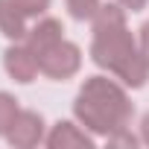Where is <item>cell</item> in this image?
<instances>
[{"label":"cell","mask_w":149,"mask_h":149,"mask_svg":"<svg viewBox=\"0 0 149 149\" xmlns=\"http://www.w3.org/2000/svg\"><path fill=\"white\" fill-rule=\"evenodd\" d=\"M47 140V132H44V117L38 111H18L15 123L9 126L6 132V143L15 146V149H32L38 143Z\"/></svg>","instance_id":"277c9868"},{"label":"cell","mask_w":149,"mask_h":149,"mask_svg":"<svg viewBox=\"0 0 149 149\" xmlns=\"http://www.w3.org/2000/svg\"><path fill=\"white\" fill-rule=\"evenodd\" d=\"M79 67H82V50L67 38H61L58 44H53L50 50H44L38 56V70L47 79H56V82L76 76Z\"/></svg>","instance_id":"3957f363"},{"label":"cell","mask_w":149,"mask_h":149,"mask_svg":"<svg viewBox=\"0 0 149 149\" xmlns=\"http://www.w3.org/2000/svg\"><path fill=\"white\" fill-rule=\"evenodd\" d=\"M140 143H146V146H149V114L140 120Z\"/></svg>","instance_id":"9a60e30c"},{"label":"cell","mask_w":149,"mask_h":149,"mask_svg":"<svg viewBox=\"0 0 149 149\" xmlns=\"http://www.w3.org/2000/svg\"><path fill=\"white\" fill-rule=\"evenodd\" d=\"M137 47H140V53L146 56V61H149V21L140 26V35H137Z\"/></svg>","instance_id":"4fadbf2b"},{"label":"cell","mask_w":149,"mask_h":149,"mask_svg":"<svg viewBox=\"0 0 149 149\" xmlns=\"http://www.w3.org/2000/svg\"><path fill=\"white\" fill-rule=\"evenodd\" d=\"M26 15L12 3V0H0V32H3L9 41H24L29 26H26Z\"/></svg>","instance_id":"ba28073f"},{"label":"cell","mask_w":149,"mask_h":149,"mask_svg":"<svg viewBox=\"0 0 149 149\" xmlns=\"http://www.w3.org/2000/svg\"><path fill=\"white\" fill-rule=\"evenodd\" d=\"M3 67H6V73L15 79V82H21V85H29L35 76H38V56L26 47V44H12V47H6V53H3Z\"/></svg>","instance_id":"5b68a950"},{"label":"cell","mask_w":149,"mask_h":149,"mask_svg":"<svg viewBox=\"0 0 149 149\" xmlns=\"http://www.w3.org/2000/svg\"><path fill=\"white\" fill-rule=\"evenodd\" d=\"M18 100L12 97V94H6V91H0V137H6V132H9V126L15 123V117H18Z\"/></svg>","instance_id":"9c48e42d"},{"label":"cell","mask_w":149,"mask_h":149,"mask_svg":"<svg viewBox=\"0 0 149 149\" xmlns=\"http://www.w3.org/2000/svg\"><path fill=\"white\" fill-rule=\"evenodd\" d=\"M117 3H120L126 12H140V9L149 3V0H117Z\"/></svg>","instance_id":"5bb4252c"},{"label":"cell","mask_w":149,"mask_h":149,"mask_svg":"<svg viewBox=\"0 0 149 149\" xmlns=\"http://www.w3.org/2000/svg\"><path fill=\"white\" fill-rule=\"evenodd\" d=\"M132 102L126 94V85L108 79V76H88L76 94L73 114L76 120L100 137H111L114 132L126 129L132 120Z\"/></svg>","instance_id":"7a4b0ae2"},{"label":"cell","mask_w":149,"mask_h":149,"mask_svg":"<svg viewBox=\"0 0 149 149\" xmlns=\"http://www.w3.org/2000/svg\"><path fill=\"white\" fill-rule=\"evenodd\" d=\"M111 146H137V137L134 134H129V126L126 129H120V132H114L111 137H105Z\"/></svg>","instance_id":"7c38bea8"},{"label":"cell","mask_w":149,"mask_h":149,"mask_svg":"<svg viewBox=\"0 0 149 149\" xmlns=\"http://www.w3.org/2000/svg\"><path fill=\"white\" fill-rule=\"evenodd\" d=\"M12 3L26 15V18H41L47 9H50V3L53 0H12Z\"/></svg>","instance_id":"8fae6325"},{"label":"cell","mask_w":149,"mask_h":149,"mask_svg":"<svg viewBox=\"0 0 149 149\" xmlns=\"http://www.w3.org/2000/svg\"><path fill=\"white\" fill-rule=\"evenodd\" d=\"M64 29H61V24L56 21V18H41L29 32H26V38H24V44L35 53V56H41L44 50H50L53 44H58L64 35H61Z\"/></svg>","instance_id":"52a82bcc"},{"label":"cell","mask_w":149,"mask_h":149,"mask_svg":"<svg viewBox=\"0 0 149 149\" xmlns=\"http://www.w3.org/2000/svg\"><path fill=\"white\" fill-rule=\"evenodd\" d=\"M50 149H91L97 140L94 134L82 126V123H70V120H58L50 132H47V140H44Z\"/></svg>","instance_id":"8992f818"},{"label":"cell","mask_w":149,"mask_h":149,"mask_svg":"<svg viewBox=\"0 0 149 149\" xmlns=\"http://www.w3.org/2000/svg\"><path fill=\"white\" fill-rule=\"evenodd\" d=\"M102 0H67V12L76 18V21H91L94 12L100 9Z\"/></svg>","instance_id":"30bf717a"},{"label":"cell","mask_w":149,"mask_h":149,"mask_svg":"<svg viewBox=\"0 0 149 149\" xmlns=\"http://www.w3.org/2000/svg\"><path fill=\"white\" fill-rule=\"evenodd\" d=\"M91 26H94L91 41L94 64L108 70L126 88H143L149 79V61L126 26V9L120 3H100V9L91 18Z\"/></svg>","instance_id":"6da1fadb"}]
</instances>
